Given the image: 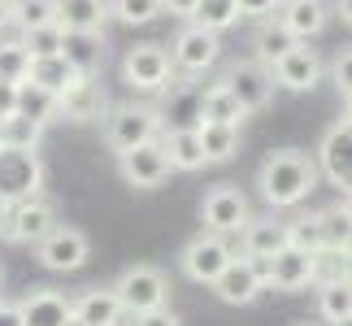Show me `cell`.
I'll return each mask as SVG.
<instances>
[{"instance_id": "6da1fadb", "label": "cell", "mask_w": 352, "mask_h": 326, "mask_svg": "<svg viewBox=\"0 0 352 326\" xmlns=\"http://www.w3.org/2000/svg\"><path fill=\"white\" fill-rule=\"evenodd\" d=\"M256 187H261V200L270 209H296L318 187V161L300 148H278L261 161Z\"/></svg>"}, {"instance_id": "7a4b0ae2", "label": "cell", "mask_w": 352, "mask_h": 326, "mask_svg": "<svg viewBox=\"0 0 352 326\" xmlns=\"http://www.w3.org/2000/svg\"><path fill=\"white\" fill-rule=\"evenodd\" d=\"M161 113L148 105H118L104 113V140H109L113 153H126V148H140V144H153L161 140Z\"/></svg>"}, {"instance_id": "3957f363", "label": "cell", "mask_w": 352, "mask_h": 326, "mask_svg": "<svg viewBox=\"0 0 352 326\" xmlns=\"http://www.w3.org/2000/svg\"><path fill=\"white\" fill-rule=\"evenodd\" d=\"M52 226H57V209H52V200L44 192L0 209V235L9 243H26V248H31V243H39Z\"/></svg>"}, {"instance_id": "277c9868", "label": "cell", "mask_w": 352, "mask_h": 326, "mask_svg": "<svg viewBox=\"0 0 352 326\" xmlns=\"http://www.w3.org/2000/svg\"><path fill=\"white\" fill-rule=\"evenodd\" d=\"M39 187H44V161L35 157V148H0V209L39 196Z\"/></svg>"}, {"instance_id": "5b68a950", "label": "cell", "mask_w": 352, "mask_h": 326, "mask_svg": "<svg viewBox=\"0 0 352 326\" xmlns=\"http://www.w3.org/2000/svg\"><path fill=\"white\" fill-rule=\"evenodd\" d=\"M248 196L239 192L235 183H218V187H209L205 200H200V222H205L209 235H239L243 226H248Z\"/></svg>"}, {"instance_id": "8992f818", "label": "cell", "mask_w": 352, "mask_h": 326, "mask_svg": "<svg viewBox=\"0 0 352 326\" xmlns=\"http://www.w3.org/2000/svg\"><path fill=\"white\" fill-rule=\"evenodd\" d=\"M113 292H118V301H122L126 314L166 309V301H170V283H166V274H161L157 265H131V270H122V279L113 283Z\"/></svg>"}, {"instance_id": "52a82bcc", "label": "cell", "mask_w": 352, "mask_h": 326, "mask_svg": "<svg viewBox=\"0 0 352 326\" xmlns=\"http://www.w3.org/2000/svg\"><path fill=\"white\" fill-rule=\"evenodd\" d=\"M35 257H39L44 270H52V274H74V270L87 265L91 243H87V235L78 226H52L48 235L35 243Z\"/></svg>"}, {"instance_id": "ba28073f", "label": "cell", "mask_w": 352, "mask_h": 326, "mask_svg": "<svg viewBox=\"0 0 352 326\" xmlns=\"http://www.w3.org/2000/svg\"><path fill=\"white\" fill-rule=\"evenodd\" d=\"M170 52L161 44H135L126 48V57H122V78H126V87L135 91H161L170 87Z\"/></svg>"}, {"instance_id": "9c48e42d", "label": "cell", "mask_w": 352, "mask_h": 326, "mask_svg": "<svg viewBox=\"0 0 352 326\" xmlns=\"http://www.w3.org/2000/svg\"><path fill=\"white\" fill-rule=\"evenodd\" d=\"M218 57H222V35H213L196 22H187L170 44V65H179L183 74H205Z\"/></svg>"}, {"instance_id": "30bf717a", "label": "cell", "mask_w": 352, "mask_h": 326, "mask_svg": "<svg viewBox=\"0 0 352 326\" xmlns=\"http://www.w3.org/2000/svg\"><path fill=\"white\" fill-rule=\"evenodd\" d=\"M222 83H226V91L235 96V105L243 109V113H256V109H265L270 105V96H274V78H270V70L261 61H235L231 70L222 74Z\"/></svg>"}, {"instance_id": "8fae6325", "label": "cell", "mask_w": 352, "mask_h": 326, "mask_svg": "<svg viewBox=\"0 0 352 326\" xmlns=\"http://www.w3.org/2000/svg\"><path fill=\"white\" fill-rule=\"evenodd\" d=\"M231 257H235L231 243H226L222 235H209V230H205V235H196V239L183 248L179 265H183V274L192 279V283H209V287H213V279H218L222 270L231 265Z\"/></svg>"}, {"instance_id": "7c38bea8", "label": "cell", "mask_w": 352, "mask_h": 326, "mask_svg": "<svg viewBox=\"0 0 352 326\" xmlns=\"http://www.w3.org/2000/svg\"><path fill=\"white\" fill-rule=\"evenodd\" d=\"M118 174L126 179L131 187H140V192H153L170 179V161L161 153V144H140V148H126V153H118Z\"/></svg>"}, {"instance_id": "4fadbf2b", "label": "cell", "mask_w": 352, "mask_h": 326, "mask_svg": "<svg viewBox=\"0 0 352 326\" xmlns=\"http://www.w3.org/2000/svg\"><path fill=\"white\" fill-rule=\"evenodd\" d=\"M314 257L318 252H300V248H278L270 261H261V279L274 292H300L314 283Z\"/></svg>"}, {"instance_id": "5bb4252c", "label": "cell", "mask_w": 352, "mask_h": 326, "mask_svg": "<svg viewBox=\"0 0 352 326\" xmlns=\"http://www.w3.org/2000/svg\"><path fill=\"white\" fill-rule=\"evenodd\" d=\"M265 279H261V261H248V257H231V265L213 279V296L222 305H252L261 296Z\"/></svg>"}, {"instance_id": "9a60e30c", "label": "cell", "mask_w": 352, "mask_h": 326, "mask_svg": "<svg viewBox=\"0 0 352 326\" xmlns=\"http://www.w3.org/2000/svg\"><path fill=\"white\" fill-rule=\"evenodd\" d=\"M318 170L335 187H352V122H335L318 144Z\"/></svg>"}, {"instance_id": "2e32d148", "label": "cell", "mask_w": 352, "mask_h": 326, "mask_svg": "<svg viewBox=\"0 0 352 326\" xmlns=\"http://www.w3.org/2000/svg\"><path fill=\"white\" fill-rule=\"evenodd\" d=\"M104 113H109V100H104V91H100L96 78H74V83L57 96V118L74 122V127L100 122Z\"/></svg>"}, {"instance_id": "e0dca14e", "label": "cell", "mask_w": 352, "mask_h": 326, "mask_svg": "<svg viewBox=\"0 0 352 326\" xmlns=\"http://www.w3.org/2000/svg\"><path fill=\"white\" fill-rule=\"evenodd\" d=\"M270 78H274V87L309 91V87H318V78H322V61H318V52H314V48L296 44L287 57H278L274 65H270Z\"/></svg>"}, {"instance_id": "ac0fdd59", "label": "cell", "mask_w": 352, "mask_h": 326, "mask_svg": "<svg viewBox=\"0 0 352 326\" xmlns=\"http://www.w3.org/2000/svg\"><path fill=\"white\" fill-rule=\"evenodd\" d=\"M278 248H287V222L274 217H248V226L239 230V252L248 261H270Z\"/></svg>"}, {"instance_id": "d6986e66", "label": "cell", "mask_w": 352, "mask_h": 326, "mask_svg": "<svg viewBox=\"0 0 352 326\" xmlns=\"http://www.w3.org/2000/svg\"><path fill=\"white\" fill-rule=\"evenodd\" d=\"M274 18L305 44V39H314V35L327 31L331 9H327V0H283V5L274 9Z\"/></svg>"}, {"instance_id": "ffe728a7", "label": "cell", "mask_w": 352, "mask_h": 326, "mask_svg": "<svg viewBox=\"0 0 352 326\" xmlns=\"http://www.w3.org/2000/svg\"><path fill=\"white\" fill-rule=\"evenodd\" d=\"M52 9H57L61 31H78V35H104V22H109L104 0H52Z\"/></svg>"}, {"instance_id": "44dd1931", "label": "cell", "mask_w": 352, "mask_h": 326, "mask_svg": "<svg viewBox=\"0 0 352 326\" xmlns=\"http://www.w3.org/2000/svg\"><path fill=\"white\" fill-rule=\"evenodd\" d=\"M70 314L83 326H122L126 309H122L113 287H91V292L78 296V301H70Z\"/></svg>"}, {"instance_id": "7402d4cb", "label": "cell", "mask_w": 352, "mask_h": 326, "mask_svg": "<svg viewBox=\"0 0 352 326\" xmlns=\"http://www.w3.org/2000/svg\"><path fill=\"white\" fill-rule=\"evenodd\" d=\"M22 326H65L70 318V296L52 292V287H35L26 301H18Z\"/></svg>"}, {"instance_id": "603a6c76", "label": "cell", "mask_w": 352, "mask_h": 326, "mask_svg": "<svg viewBox=\"0 0 352 326\" xmlns=\"http://www.w3.org/2000/svg\"><path fill=\"white\" fill-rule=\"evenodd\" d=\"M296 44H300V39H296L287 26L274 18V13H270V18H256V31H252V61H261L265 70H270L278 57H287Z\"/></svg>"}, {"instance_id": "cb8c5ba5", "label": "cell", "mask_w": 352, "mask_h": 326, "mask_svg": "<svg viewBox=\"0 0 352 326\" xmlns=\"http://www.w3.org/2000/svg\"><path fill=\"white\" fill-rule=\"evenodd\" d=\"M161 153H166L170 161V170H200L205 166V153H200V135L196 127H174V131H161Z\"/></svg>"}, {"instance_id": "d4e9b609", "label": "cell", "mask_w": 352, "mask_h": 326, "mask_svg": "<svg viewBox=\"0 0 352 326\" xmlns=\"http://www.w3.org/2000/svg\"><path fill=\"white\" fill-rule=\"evenodd\" d=\"M200 135V153H205V166H222L239 153V127H222V122H196Z\"/></svg>"}, {"instance_id": "484cf974", "label": "cell", "mask_w": 352, "mask_h": 326, "mask_svg": "<svg viewBox=\"0 0 352 326\" xmlns=\"http://www.w3.org/2000/svg\"><path fill=\"white\" fill-rule=\"evenodd\" d=\"M74 78H83V74H74V65L65 61L61 52L57 57H31V70H26V83L44 87V91H52V96H61Z\"/></svg>"}, {"instance_id": "4316f807", "label": "cell", "mask_w": 352, "mask_h": 326, "mask_svg": "<svg viewBox=\"0 0 352 326\" xmlns=\"http://www.w3.org/2000/svg\"><path fill=\"white\" fill-rule=\"evenodd\" d=\"M196 118L200 122H222V127H239L248 113L235 105V96L226 91V83H213V87H205V96H200V113Z\"/></svg>"}, {"instance_id": "83f0119b", "label": "cell", "mask_w": 352, "mask_h": 326, "mask_svg": "<svg viewBox=\"0 0 352 326\" xmlns=\"http://www.w3.org/2000/svg\"><path fill=\"white\" fill-rule=\"evenodd\" d=\"M61 57L74 65V74L91 78L100 65V35H78V31H65L61 39Z\"/></svg>"}, {"instance_id": "f1b7e54d", "label": "cell", "mask_w": 352, "mask_h": 326, "mask_svg": "<svg viewBox=\"0 0 352 326\" xmlns=\"http://www.w3.org/2000/svg\"><path fill=\"white\" fill-rule=\"evenodd\" d=\"M13 113H22V118L39 122V127H48V122L57 118V96L22 78V83H18V109H13Z\"/></svg>"}, {"instance_id": "f546056e", "label": "cell", "mask_w": 352, "mask_h": 326, "mask_svg": "<svg viewBox=\"0 0 352 326\" xmlns=\"http://www.w3.org/2000/svg\"><path fill=\"white\" fill-rule=\"evenodd\" d=\"M318 314L327 318L331 326L352 318V283L344 279H331V283H318Z\"/></svg>"}, {"instance_id": "4dcf8cb0", "label": "cell", "mask_w": 352, "mask_h": 326, "mask_svg": "<svg viewBox=\"0 0 352 326\" xmlns=\"http://www.w3.org/2000/svg\"><path fill=\"white\" fill-rule=\"evenodd\" d=\"M318 230H322V252H348L352 248V222L340 213V205L318 213Z\"/></svg>"}, {"instance_id": "1f68e13d", "label": "cell", "mask_w": 352, "mask_h": 326, "mask_svg": "<svg viewBox=\"0 0 352 326\" xmlns=\"http://www.w3.org/2000/svg\"><path fill=\"white\" fill-rule=\"evenodd\" d=\"M39 140H44V127L22 113H9L0 118V148H35Z\"/></svg>"}, {"instance_id": "d6a6232c", "label": "cell", "mask_w": 352, "mask_h": 326, "mask_svg": "<svg viewBox=\"0 0 352 326\" xmlns=\"http://www.w3.org/2000/svg\"><path fill=\"white\" fill-rule=\"evenodd\" d=\"M192 22L205 26V31H213V35H222L226 26L239 22V5H235V0H200L196 13H192Z\"/></svg>"}, {"instance_id": "836d02e7", "label": "cell", "mask_w": 352, "mask_h": 326, "mask_svg": "<svg viewBox=\"0 0 352 326\" xmlns=\"http://www.w3.org/2000/svg\"><path fill=\"white\" fill-rule=\"evenodd\" d=\"M31 70V52L22 48V39H0V83H22Z\"/></svg>"}, {"instance_id": "e575fe53", "label": "cell", "mask_w": 352, "mask_h": 326, "mask_svg": "<svg viewBox=\"0 0 352 326\" xmlns=\"http://www.w3.org/2000/svg\"><path fill=\"white\" fill-rule=\"evenodd\" d=\"M18 39H22V48L31 52V57H57L65 31H61L57 22H52V26H35V31H22Z\"/></svg>"}, {"instance_id": "d590c367", "label": "cell", "mask_w": 352, "mask_h": 326, "mask_svg": "<svg viewBox=\"0 0 352 326\" xmlns=\"http://www.w3.org/2000/svg\"><path fill=\"white\" fill-rule=\"evenodd\" d=\"M13 22H18L22 31L52 26L57 22V9H52V0H13Z\"/></svg>"}, {"instance_id": "8d00e7d4", "label": "cell", "mask_w": 352, "mask_h": 326, "mask_svg": "<svg viewBox=\"0 0 352 326\" xmlns=\"http://www.w3.org/2000/svg\"><path fill=\"white\" fill-rule=\"evenodd\" d=\"M109 13H118L126 26H148V22H157L166 9H161V0H113Z\"/></svg>"}, {"instance_id": "74e56055", "label": "cell", "mask_w": 352, "mask_h": 326, "mask_svg": "<svg viewBox=\"0 0 352 326\" xmlns=\"http://www.w3.org/2000/svg\"><path fill=\"white\" fill-rule=\"evenodd\" d=\"M287 248H300V252H322V230H318V213H305L287 222Z\"/></svg>"}, {"instance_id": "f35d334b", "label": "cell", "mask_w": 352, "mask_h": 326, "mask_svg": "<svg viewBox=\"0 0 352 326\" xmlns=\"http://www.w3.org/2000/svg\"><path fill=\"white\" fill-rule=\"evenodd\" d=\"M331 83L344 91V96H352V48H344L340 57L331 61Z\"/></svg>"}, {"instance_id": "ab89813d", "label": "cell", "mask_w": 352, "mask_h": 326, "mask_svg": "<svg viewBox=\"0 0 352 326\" xmlns=\"http://www.w3.org/2000/svg\"><path fill=\"white\" fill-rule=\"evenodd\" d=\"M131 326H183L179 314H170V309H148V314H126Z\"/></svg>"}, {"instance_id": "60d3db41", "label": "cell", "mask_w": 352, "mask_h": 326, "mask_svg": "<svg viewBox=\"0 0 352 326\" xmlns=\"http://www.w3.org/2000/svg\"><path fill=\"white\" fill-rule=\"evenodd\" d=\"M239 5V18H270L283 0H235Z\"/></svg>"}, {"instance_id": "b9f144b4", "label": "cell", "mask_w": 352, "mask_h": 326, "mask_svg": "<svg viewBox=\"0 0 352 326\" xmlns=\"http://www.w3.org/2000/svg\"><path fill=\"white\" fill-rule=\"evenodd\" d=\"M196 5H200V0H161V9H166V13H174V18H187V22H192Z\"/></svg>"}, {"instance_id": "7bdbcfd3", "label": "cell", "mask_w": 352, "mask_h": 326, "mask_svg": "<svg viewBox=\"0 0 352 326\" xmlns=\"http://www.w3.org/2000/svg\"><path fill=\"white\" fill-rule=\"evenodd\" d=\"M18 109V83H0V118H9Z\"/></svg>"}, {"instance_id": "ee69618b", "label": "cell", "mask_w": 352, "mask_h": 326, "mask_svg": "<svg viewBox=\"0 0 352 326\" xmlns=\"http://www.w3.org/2000/svg\"><path fill=\"white\" fill-rule=\"evenodd\" d=\"M0 326H22L18 305H5V301H0Z\"/></svg>"}, {"instance_id": "f6af8a7d", "label": "cell", "mask_w": 352, "mask_h": 326, "mask_svg": "<svg viewBox=\"0 0 352 326\" xmlns=\"http://www.w3.org/2000/svg\"><path fill=\"white\" fill-rule=\"evenodd\" d=\"M331 13H335V18H340L344 26H352V0H335V9H331Z\"/></svg>"}, {"instance_id": "bcb514c9", "label": "cell", "mask_w": 352, "mask_h": 326, "mask_svg": "<svg viewBox=\"0 0 352 326\" xmlns=\"http://www.w3.org/2000/svg\"><path fill=\"white\" fill-rule=\"evenodd\" d=\"M13 26V0H0V31Z\"/></svg>"}, {"instance_id": "7dc6e473", "label": "cell", "mask_w": 352, "mask_h": 326, "mask_svg": "<svg viewBox=\"0 0 352 326\" xmlns=\"http://www.w3.org/2000/svg\"><path fill=\"white\" fill-rule=\"evenodd\" d=\"M340 213H344L348 222H352V187H348V192H344V200H340Z\"/></svg>"}, {"instance_id": "c3c4849f", "label": "cell", "mask_w": 352, "mask_h": 326, "mask_svg": "<svg viewBox=\"0 0 352 326\" xmlns=\"http://www.w3.org/2000/svg\"><path fill=\"white\" fill-rule=\"evenodd\" d=\"M344 283H352V248L344 252Z\"/></svg>"}, {"instance_id": "681fc988", "label": "cell", "mask_w": 352, "mask_h": 326, "mask_svg": "<svg viewBox=\"0 0 352 326\" xmlns=\"http://www.w3.org/2000/svg\"><path fill=\"white\" fill-rule=\"evenodd\" d=\"M344 122H352V96H344Z\"/></svg>"}, {"instance_id": "f907efd6", "label": "cell", "mask_w": 352, "mask_h": 326, "mask_svg": "<svg viewBox=\"0 0 352 326\" xmlns=\"http://www.w3.org/2000/svg\"><path fill=\"white\" fill-rule=\"evenodd\" d=\"M65 326H83V322H78V318H74V314H70V318H65Z\"/></svg>"}, {"instance_id": "816d5d0a", "label": "cell", "mask_w": 352, "mask_h": 326, "mask_svg": "<svg viewBox=\"0 0 352 326\" xmlns=\"http://www.w3.org/2000/svg\"><path fill=\"white\" fill-rule=\"evenodd\" d=\"M335 326H352V318H344V322H335Z\"/></svg>"}, {"instance_id": "f5cc1de1", "label": "cell", "mask_w": 352, "mask_h": 326, "mask_svg": "<svg viewBox=\"0 0 352 326\" xmlns=\"http://www.w3.org/2000/svg\"><path fill=\"white\" fill-rule=\"evenodd\" d=\"M300 326H305V322H300Z\"/></svg>"}]
</instances>
